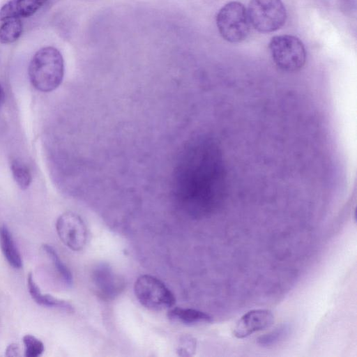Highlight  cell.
<instances>
[{
  "label": "cell",
  "instance_id": "d6986e66",
  "mask_svg": "<svg viewBox=\"0 0 357 357\" xmlns=\"http://www.w3.org/2000/svg\"><path fill=\"white\" fill-rule=\"evenodd\" d=\"M20 348L16 344H10L6 350V356H17L20 355Z\"/></svg>",
  "mask_w": 357,
  "mask_h": 357
},
{
  "label": "cell",
  "instance_id": "7a4b0ae2",
  "mask_svg": "<svg viewBox=\"0 0 357 357\" xmlns=\"http://www.w3.org/2000/svg\"><path fill=\"white\" fill-rule=\"evenodd\" d=\"M268 47L275 65L284 72L299 71L305 64V48L302 41L294 36H273Z\"/></svg>",
  "mask_w": 357,
  "mask_h": 357
},
{
  "label": "cell",
  "instance_id": "30bf717a",
  "mask_svg": "<svg viewBox=\"0 0 357 357\" xmlns=\"http://www.w3.org/2000/svg\"><path fill=\"white\" fill-rule=\"evenodd\" d=\"M167 317L173 321L188 326L210 324L213 321L208 314L192 308L172 307L168 310Z\"/></svg>",
  "mask_w": 357,
  "mask_h": 357
},
{
  "label": "cell",
  "instance_id": "ba28073f",
  "mask_svg": "<svg viewBox=\"0 0 357 357\" xmlns=\"http://www.w3.org/2000/svg\"><path fill=\"white\" fill-rule=\"evenodd\" d=\"M275 321L273 312L267 309H255L244 314L236 322L233 333L238 339L271 327Z\"/></svg>",
  "mask_w": 357,
  "mask_h": 357
},
{
  "label": "cell",
  "instance_id": "7c38bea8",
  "mask_svg": "<svg viewBox=\"0 0 357 357\" xmlns=\"http://www.w3.org/2000/svg\"><path fill=\"white\" fill-rule=\"evenodd\" d=\"M0 248L8 263L14 268H21L22 261L9 229L4 225L0 226Z\"/></svg>",
  "mask_w": 357,
  "mask_h": 357
},
{
  "label": "cell",
  "instance_id": "9c48e42d",
  "mask_svg": "<svg viewBox=\"0 0 357 357\" xmlns=\"http://www.w3.org/2000/svg\"><path fill=\"white\" fill-rule=\"evenodd\" d=\"M47 0H10L0 9V21L29 17L34 15Z\"/></svg>",
  "mask_w": 357,
  "mask_h": 357
},
{
  "label": "cell",
  "instance_id": "3957f363",
  "mask_svg": "<svg viewBox=\"0 0 357 357\" xmlns=\"http://www.w3.org/2000/svg\"><path fill=\"white\" fill-rule=\"evenodd\" d=\"M216 24L221 36L229 43L244 40L250 31L247 9L238 1H230L220 9Z\"/></svg>",
  "mask_w": 357,
  "mask_h": 357
},
{
  "label": "cell",
  "instance_id": "5bb4252c",
  "mask_svg": "<svg viewBox=\"0 0 357 357\" xmlns=\"http://www.w3.org/2000/svg\"><path fill=\"white\" fill-rule=\"evenodd\" d=\"M43 248L48 257L51 259L54 268L60 276L63 282L68 287L72 286L73 282L72 273L66 265L60 259L55 249L49 244H44L43 245Z\"/></svg>",
  "mask_w": 357,
  "mask_h": 357
},
{
  "label": "cell",
  "instance_id": "ffe728a7",
  "mask_svg": "<svg viewBox=\"0 0 357 357\" xmlns=\"http://www.w3.org/2000/svg\"><path fill=\"white\" fill-rule=\"evenodd\" d=\"M5 98H6L5 91H4V89L2 86V85L0 83V108L2 107V105L4 103Z\"/></svg>",
  "mask_w": 357,
  "mask_h": 357
},
{
  "label": "cell",
  "instance_id": "2e32d148",
  "mask_svg": "<svg viewBox=\"0 0 357 357\" xmlns=\"http://www.w3.org/2000/svg\"><path fill=\"white\" fill-rule=\"evenodd\" d=\"M290 333L291 326L288 324H283L268 333L260 336L257 339V343L263 347H272L287 338Z\"/></svg>",
  "mask_w": 357,
  "mask_h": 357
},
{
  "label": "cell",
  "instance_id": "8992f818",
  "mask_svg": "<svg viewBox=\"0 0 357 357\" xmlns=\"http://www.w3.org/2000/svg\"><path fill=\"white\" fill-rule=\"evenodd\" d=\"M56 230L60 240L73 251H80L86 245L87 228L82 218L75 213L67 211L56 220Z\"/></svg>",
  "mask_w": 357,
  "mask_h": 357
},
{
  "label": "cell",
  "instance_id": "e0dca14e",
  "mask_svg": "<svg viewBox=\"0 0 357 357\" xmlns=\"http://www.w3.org/2000/svg\"><path fill=\"white\" fill-rule=\"evenodd\" d=\"M24 346V356L26 357H38L44 350V344L32 335H26L23 337Z\"/></svg>",
  "mask_w": 357,
  "mask_h": 357
},
{
  "label": "cell",
  "instance_id": "9a60e30c",
  "mask_svg": "<svg viewBox=\"0 0 357 357\" xmlns=\"http://www.w3.org/2000/svg\"><path fill=\"white\" fill-rule=\"evenodd\" d=\"M13 177L22 190L27 189L31 183L32 175L28 166L22 161L15 159L10 163Z\"/></svg>",
  "mask_w": 357,
  "mask_h": 357
},
{
  "label": "cell",
  "instance_id": "277c9868",
  "mask_svg": "<svg viewBox=\"0 0 357 357\" xmlns=\"http://www.w3.org/2000/svg\"><path fill=\"white\" fill-rule=\"evenodd\" d=\"M134 292L141 305L151 310H169L176 303L172 291L160 280L151 275H142L137 278Z\"/></svg>",
  "mask_w": 357,
  "mask_h": 357
},
{
  "label": "cell",
  "instance_id": "4fadbf2b",
  "mask_svg": "<svg viewBox=\"0 0 357 357\" xmlns=\"http://www.w3.org/2000/svg\"><path fill=\"white\" fill-rule=\"evenodd\" d=\"M22 31L23 24L20 18H11L3 21L0 26V43H13L19 39Z\"/></svg>",
  "mask_w": 357,
  "mask_h": 357
},
{
  "label": "cell",
  "instance_id": "6da1fadb",
  "mask_svg": "<svg viewBox=\"0 0 357 357\" xmlns=\"http://www.w3.org/2000/svg\"><path fill=\"white\" fill-rule=\"evenodd\" d=\"M32 86L42 92L57 89L64 76V61L61 52L51 46L38 50L33 56L28 69Z\"/></svg>",
  "mask_w": 357,
  "mask_h": 357
},
{
  "label": "cell",
  "instance_id": "52a82bcc",
  "mask_svg": "<svg viewBox=\"0 0 357 357\" xmlns=\"http://www.w3.org/2000/svg\"><path fill=\"white\" fill-rule=\"evenodd\" d=\"M91 282L96 294L104 301L114 299L125 287L124 279L105 262L98 264L93 268Z\"/></svg>",
  "mask_w": 357,
  "mask_h": 357
},
{
  "label": "cell",
  "instance_id": "8fae6325",
  "mask_svg": "<svg viewBox=\"0 0 357 357\" xmlns=\"http://www.w3.org/2000/svg\"><path fill=\"white\" fill-rule=\"evenodd\" d=\"M29 292L33 301L38 305L62 310L66 312H73V305L66 301L55 298L51 295L43 294L37 286L31 273L27 277Z\"/></svg>",
  "mask_w": 357,
  "mask_h": 357
},
{
  "label": "cell",
  "instance_id": "5b68a950",
  "mask_svg": "<svg viewBox=\"0 0 357 357\" xmlns=\"http://www.w3.org/2000/svg\"><path fill=\"white\" fill-rule=\"evenodd\" d=\"M247 12L250 24L261 33L280 29L287 19L286 8L281 0H250Z\"/></svg>",
  "mask_w": 357,
  "mask_h": 357
},
{
  "label": "cell",
  "instance_id": "ac0fdd59",
  "mask_svg": "<svg viewBox=\"0 0 357 357\" xmlns=\"http://www.w3.org/2000/svg\"><path fill=\"white\" fill-rule=\"evenodd\" d=\"M197 349V340L191 335L181 337L177 348V353L180 356H192Z\"/></svg>",
  "mask_w": 357,
  "mask_h": 357
}]
</instances>
